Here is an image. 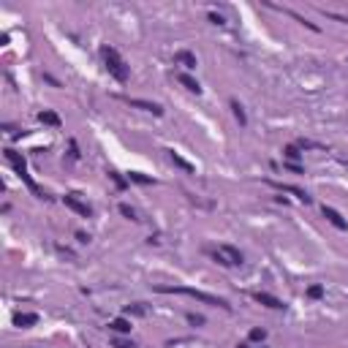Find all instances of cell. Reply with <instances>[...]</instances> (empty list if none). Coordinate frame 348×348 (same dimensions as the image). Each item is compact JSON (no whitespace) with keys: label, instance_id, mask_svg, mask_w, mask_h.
<instances>
[{"label":"cell","instance_id":"d4e9b609","mask_svg":"<svg viewBox=\"0 0 348 348\" xmlns=\"http://www.w3.org/2000/svg\"><path fill=\"white\" fill-rule=\"evenodd\" d=\"M188 321H190V324H204V318H201V316H193V313H190Z\"/></svg>","mask_w":348,"mask_h":348},{"label":"cell","instance_id":"3957f363","mask_svg":"<svg viewBox=\"0 0 348 348\" xmlns=\"http://www.w3.org/2000/svg\"><path fill=\"white\" fill-rule=\"evenodd\" d=\"M5 161H8L11 166H14V172L19 174V179L27 185V188H30L36 196H41V199H44V193L38 190V185L33 182V179H30V174H27V164H25V158H22V155L16 153V150H11V147H8V150H5Z\"/></svg>","mask_w":348,"mask_h":348},{"label":"cell","instance_id":"4fadbf2b","mask_svg":"<svg viewBox=\"0 0 348 348\" xmlns=\"http://www.w3.org/2000/svg\"><path fill=\"white\" fill-rule=\"evenodd\" d=\"M109 329H112V332L125 335V332H131V321L125 316H120V318H114V321H109Z\"/></svg>","mask_w":348,"mask_h":348},{"label":"cell","instance_id":"9a60e30c","mask_svg":"<svg viewBox=\"0 0 348 348\" xmlns=\"http://www.w3.org/2000/svg\"><path fill=\"white\" fill-rule=\"evenodd\" d=\"M38 120H41L44 125H55V128H57V125H60V117H57L55 112H49V109H44V112L38 114Z\"/></svg>","mask_w":348,"mask_h":348},{"label":"cell","instance_id":"4316f807","mask_svg":"<svg viewBox=\"0 0 348 348\" xmlns=\"http://www.w3.org/2000/svg\"><path fill=\"white\" fill-rule=\"evenodd\" d=\"M237 348H248V346H237Z\"/></svg>","mask_w":348,"mask_h":348},{"label":"cell","instance_id":"8fae6325","mask_svg":"<svg viewBox=\"0 0 348 348\" xmlns=\"http://www.w3.org/2000/svg\"><path fill=\"white\" fill-rule=\"evenodd\" d=\"M131 106H139V109H144V112H153V114H164V109H161V103H153V101H139V98H133V101H128Z\"/></svg>","mask_w":348,"mask_h":348},{"label":"cell","instance_id":"d6986e66","mask_svg":"<svg viewBox=\"0 0 348 348\" xmlns=\"http://www.w3.org/2000/svg\"><path fill=\"white\" fill-rule=\"evenodd\" d=\"M120 215H125L128 220H139V218H136V210H133V207H128V204H120Z\"/></svg>","mask_w":348,"mask_h":348},{"label":"cell","instance_id":"44dd1931","mask_svg":"<svg viewBox=\"0 0 348 348\" xmlns=\"http://www.w3.org/2000/svg\"><path fill=\"white\" fill-rule=\"evenodd\" d=\"M248 338H251L253 343H261V340L266 338V332H264V329H251V335H248Z\"/></svg>","mask_w":348,"mask_h":348},{"label":"cell","instance_id":"7a4b0ae2","mask_svg":"<svg viewBox=\"0 0 348 348\" xmlns=\"http://www.w3.org/2000/svg\"><path fill=\"white\" fill-rule=\"evenodd\" d=\"M101 55H103V60H106V71L112 74L117 82H128V66H125V60L117 55V49H112V46H103Z\"/></svg>","mask_w":348,"mask_h":348},{"label":"cell","instance_id":"cb8c5ba5","mask_svg":"<svg viewBox=\"0 0 348 348\" xmlns=\"http://www.w3.org/2000/svg\"><path fill=\"white\" fill-rule=\"evenodd\" d=\"M109 174H112V179H114V182H117V188H125V179L120 177L117 172H109Z\"/></svg>","mask_w":348,"mask_h":348},{"label":"cell","instance_id":"30bf717a","mask_svg":"<svg viewBox=\"0 0 348 348\" xmlns=\"http://www.w3.org/2000/svg\"><path fill=\"white\" fill-rule=\"evenodd\" d=\"M174 63H179V66H185V68H196V55L179 49V52H174Z\"/></svg>","mask_w":348,"mask_h":348},{"label":"cell","instance_id":"5b68a950","mask_svg":"<svg viewBox=\"0 0 348 348\" xmlns=\"http://www.w3.org/2000/svg\"><path fill=\"white\" fill-rule=\"evenodd\" d=\"M63 201H66V207H68V210H74L77 215H82V218L92 215V207L87 204V201H82V196H79V193H66V196H63Z\"/></svg>","mask_w":348,"mask_h":348},{"label":"cell","instance_id":"ac0fdd59","mask_svg":"<svg viewBox=\"0 0 348 348\" xmlns=\"http://www.w3.org/2000/svg\"><path fill=\"white\" fill-rule=\"evenodd\" d=\"M231 109H234V117L240 120V125H245V123H248V117H245V109L240 106V101H231Z\"/></svg>","mask_w":348,"mask_h":348},{"label":"cell","instance_id":"5bb4252c","mask_svg":"<svg viewBox=\"0 0 348 348\" xmlns=\"http://www.w3.org/2000/svg\"><path fill=\"white\" fill-rule=\"evenodd\" d=\"M177 82H179V85H185V87H188L190 92H196V95H199V92H201L199 82H196L193 77H188V74H179V77H177Z\"/></svg>","mask_w":348,"mask_h":348},{"label":"cell","instance_id":"7402d4cb","mask_svg":"<svg viewBox=\"0 0 348 348\" xmlns=\"http://www.w3.org/2000/svg\"><path fill=\"white\" fill-rule=\"evenodd\" d=\"M131 179H133V182H142V185L153 182V177H144V174H139V172H131Z\"/></svg>","mask_w":348,"mask_h":348},{"label":"cell","instance_id":"484cf974","mask_svg":"<svg viewBox=\"0 0 348 348\" xmlns=\"http://www.w3.org/2000/svg\"><path fill=\"white\" fill-rule=\"evenodd\" d=\"M210 22H215V25H223V16H220V14H210Z\"/></svg>","mask_w":348,"mask_h":348},{"label":"cell","instance_id":"ba28073f","mask_svg":"<svg viewBox=\"0 0 348 348\" xmlns=\"http://www.w3.org/2000/svg\"><path fill=\"white\" fill-rule=\"evenodd\" d=\"M269 185H275L277 190H286V193H294V196H297L299 201H302V204H310V201H313V199H310V196L305 193L302 188H297V185H283V182H269Z\"/></svg>","mask_w":348,"mask_h":348},{"label":"cell","instance_id":"2e32d148","mask_svg":"<svg viewBox=\"0 0 348 348\" xmlns=\"http://www.w3.org/2000/svg\"><path fill=\"white\" fill-rule=\"evenodd\" d=\"M125 316H147V305H142V302L128 305L125 307Z\"/></svg>","mask_w":348,"mask_h":348},{"label":"cell","instance_id":"277c9868","mask_svg":"<svg viewBox=\"0 0 348 348\" xmlns=\"http://www.w3.org/2000/svg\"><path fill=\"white\" fill-rule=\"evenodd\" d=\"M212 259L218 261V264H223V266H242V253L237 251V248H231V245H220L212 251Z\"/></svg>","mask_w":348,"mask_h":348},{"label":"cell","instance_id":"9c48e42d","mask_svg":"<svg viewBox=\"0 0 348 348\" xmlns=\"http://www.w3.org/2000/svg\"><path fill=\"white\" fill-rule=\"evenodd\" d=\"M14 324H16L19 329L33 327V324H38V316H36V313H16V316H14Z\"/></svg>","mask_w":348,"mask_h":348},{"label":"cell","instance_id":"6da1fadb","mask_svg":"<svg viewBox=\"0 0 348 348\" xmlns=\"http://www.w3.org/2000/svg\"><path fill=\"white\" fill-rule=\"evenodd\" d=\"M155 291H161V294H185V297H193V299H199V302H204V305H215V307H223V310H229V302H226L223 297H215V294L199 291V288H188V286H158Z\"/></svg>","mask_w":348,"mask_h":348},{"label":"cell","instance_id":"8992f818","mask_svg":"<svg viewBox=\"0 0 348 348\" xmlns=\"http://www.w3.org/2000/svg\"><path fill=\"white\" fill-rule=\"evenodd\" d=\"M321 212H324V218H327L329 223L335 226V229H340V231H346V229H348V220L340 215V212L335 210V207H327V204H324V210H321Z\"/></svg>","mask_w":348,"mask_h":348},{"label":"cell","instance_id":"e0dca14e","mask_svg":"<svg viewBox=\"0 0 348 348\" xmlns=\"http://www.w3.org/2000/svg\"><path fill=\"white\" fill-rule=\"evenodd\" d=\"M283 153H286V161H288V164H294V161H297L299 155H302V153H299V147H297V144H288V147L283 150Z\"/></svg>","mask_w":348,"mask_h":348},{"label":"cell","instance_id":"603a6c76","mask_svg":"<svg viewBox=\"0 0 348 348\" xmlns=\"http://www.w3.org/2000/svg\"><path fill=\"white\" fill-rule=\"evenodd\" d=\"M112 343H114V348H133L131 340H123V338H114Z\"/></svg>","mask_w":348,"mask_h":348},{"label":"cell","instance_id":"7c38bea8","mask_svg":"<svg viewBox=\"0 0 348 348\" xmlns=\"http://www.w3.org/2000/svg\"><path fill=\"white\" fill-rule=\"evenodd\" d=\"M169 161H172L174 166H179L182 172H188V174H193V172H196V169H193V164H188V161H185L179 153H174V150H169Z\"/></svg>","mask_w":348,"mask_h":348},{"label":"cell","instance_id":"52a82bcc","mask_svg":"<svg viewBox=\"0 0 348 348\" xmlns=\"http://www.w3.org/2000/svg\"><path fill=\"white\" fill-rule=\"evenodd\" d=\"M253 299H256L259 305H266L269 310H283V302L277 297H272V294H264V291H256L253 294Z\"/></svg>","mask_w":348,"mask_h":348},{"label":"cell","instance_id":"ffe728a7","mask_svg":"<svg viewBox=\"0 0 348 348\" xmlns=\"http://www.w3.org/2000/svg\"><path fill=\"white\" fill-rule=\"evenodd\" d=\"M307 297H310V299H321L324 297V286H310V288H307Z\"/></svg>","mask_w":348,"mask_h":348}]
</instances>
